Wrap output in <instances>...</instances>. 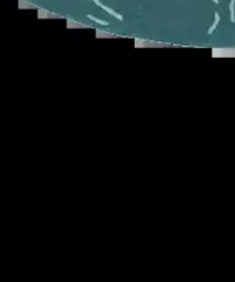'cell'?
I'll return each instance as SVG.
<instances>
[{
    "mask_svg": "<svg viewBox=\"0 0 235 282\" xmlns=\"http://www.w3.org/2000/svg\"><path fill=\"white\" fill-rule=\"evenodd\" d=\"M215 18H216V21H215V23H213V25H212V28H210V29H209V34H210V33L213 32V30L216 29L217 23H219V19H220V17H219V14H217V13H215Z\"/></svg>",
    "mask_w": 235,
    "mask_h": 282,
    "instance_id": "6da1fadb",
    "label": "cell"
},
{
    "mask_svg": "<svg viewBox=\"0 0 235 282\" xmlns=\"http://www.w3.org/2000/svg\"><path fill=\"white\" fill-rule=\"evenodd\" d=\"M88 18H91L92 21H95V22H98V23H101V25H108V22L106 21H101V19H98V18H95V17H92V15H88Z\"/></svg>",
    "mask_w": 235,
    "mask_h": 282,
    "instance_id": "7a4b0ae2",
    "label": "cell"
},
{
    "mask_svg": "<svg viewBox=\"0 0 235 282\" xmlns=\"http://www.w3.org/2000/svg\"><path fill=\"white\" fill-rule=\"evenodd\" d=\"M213 2H215V3H219V0H213Z\"/></svg>",
    "mask_w": 235,
    "mask_h": 282,
    "instance_id": "3957f363",
    "label": "cell"
}]
</instances>
